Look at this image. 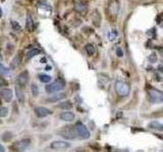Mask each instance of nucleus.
<instances>
[{
  "label": "nucleus",
  "mask_w": 163,
  "mask_h": 152,
  "mask_svg": "<svg viewBox=\"0 0 163 152\" xmlns=\"http://www.w3.org/2000/svg\"><path fill=\"white\" fill-rule=\"evenodd\" d=\"M64 87H65V82L62 79H58V80L48 84L45 89H46V91L48 93H55V92L61 91Z\"/></svg>",
  "instance_id": "nucleus-2"
},
{
  "label": "nucleus",
  "mask_w": 163,
  "mask_h": 152,
  "mask_svg": "<svg viewBox=\"0 0 163 152\" xmlns=\"http://www.w3.org/2000/svg\"><path fill=\"white\" fill-rule=\"evenodd\" d=\"M31 91H32V94H33V96H38V94H39V88H38V86L35 84V83H33L32 84V86H31Z\"/></svg>",
  "instance_id": "nucleus-24"
},
{
  "label": "nucleus",
  "mask_w": 163,
  "mask_h": 152,
  "mask_svg": "<svg viewBox=\"0 0 163 152\" xmlns=\"http://www.w3.org/2000/svg\"><path fill=\"white\" fill-rule=\"evenodd\" d=\"M39 79L41 82H44V83H49L51 81V76L49 75H46V74H40L39 75Z\"/></svg>",
  "instance_id": "nucleus-21"
},
{
  "label": "nucleus",
  "mask_w": 163,
  "mask_h": 152,
  "mask_svg": "<svg viewBox=\"0 0 163 152\" xmlns=\"http://www.w3.org/2000/svg\"><path fill=\"white\" fill-rule=\"evenodd\" d=\"M115 90L116 93L121 96V97H125L129 94V86L126 82L124 81H116L115 83Z\"/></svg>",
  "instance_id": "nucleus-3"
},
{
  "label": "nucleus",
  "mask_w": 163,
  "mask_h": 152,
  "mask_svg": "<svg viewBox=\"0 0 163 152\" xmlns=\"http://www.w3.org/2000/svg\"><path fill=\"white\" fill-rule=\"evenodd\" d=\"M75 10L79 13H86V11L88 10V3L85 0H79L75 3Z\"/></svg>",
  "instance_id": "nucleus-10"
},
{
  "label": "nucleus",
  "mask_w": 163,
  "mask_h": 152,
  "mask_svg": "<svg viewBox=\"0 0 163 152\" xmlns=\"http://www.w3.org/2000/svg\"><path fill=\"white\" fill-rule=\"evenodd\" d=\"M50 147L52 149H55V150H64V149H67L70 147V144L68 142H65V141H61V140H57V141H54L51 143Z\"/></svg>",
  "instance_id": "nucleus-9"
},
{
  "label": "nucleus",
  "mask_w": 163,
  "mask_h": 152,
  "mask_svg": "<svg viewBox=\"0 0 163 152\" xmlns=\"http://www.w3.org/2000/svg\"><path fill=\"white\" fill-rule=\"evenodd\" d=\"M27 28L30 30V32H33V29H34V20H33V17L31 16L30 13L27 16Z\"/></svg>",
  "instance_id": "nucleus-18"
},
{
  "label": "nucleus",
  "mask_w": 163,
  "mask_h": 152,
  "mask_svg": "<svg viewBox=\"0 0 163 152\" xmlns=\"http://www.w3.org/2000/svg\"><path fill=\"white\" fill-rule=\"evenodd\" d=\"M115 52H116V55H117L118 57H122V56H123V52H122L121 48H119V47H117V48H116Z\"/></svg>",
  "instance_id": "nucleus-27"
},
{
  "label": "nucleus",
  "mask_w": 163,
  "mask_h": 152,
  "mask_svg": "<svg viewBox=\"0 0 163 152\" xmlns=\"http://www.w3.org/2000/svg\"><path fill=\"white\" fill-rule=\"evenodd\" d=\"M4 85H6V81H4L2 78H0V87H2Z\"/></svg>",
  "instance_id": "nucleus-28"
},
{
  "label": "nucleus",
  "mask_w": 163,
  "mask_h": 152,
  "mask_svg": "<svg viewBox=\"0 0 163 152\" xmlns=\"http://www.w3.org/2000/svg\"><path fill=\"white\" fill-rule=\"evenodd\" d=\"M0 94H1V96L3 97V99L7 102L11 101L12 100V97H13V93H12V91L11 89L9 88H4L2 89L1 91H0Z\"/></svg>",
  "instance_id": "nucleus-13"
},
{
  "label": "nucleus",
  "mask_w": 163,
  "mask_h": 152,
  "mask_svg": "<svg viewBox=\"0 0 163 152\" xmlns=\"http://www.w3.org/2000/svg\"><path fill=\"white\" fill-rule=\"evenodd\" d=\"M75 132L76 134L80 137L81 139H88V138H90V131L88 130V128L82 123V122H78V123L75 125Z\"/></svg>",
  "instance_id": "nucleus-1"
},
{
  "label": "nucleus",
  "mask_w": 163,
  "mask_h": 152,
  "mask_svg": "<svg viewBox=\"0 0 163 152\" xmlns=\"http://www.w3.org/2000/svg\"><path fill=\"white\" fill-rule=\"evenodd\" d=\"M65 93H57V94H55V95H52V96H50L49 98H48V101H50V102H56V101H58V100H61V99H63L64 97H65Z\"/></svg>",
  "instance_id": "nucleus-17"
},
{
  "label": "nucleus",
  "mask_w": 163,
  "mask_h": 152,
  "mask_svg": "<svg viewBox=\"0 0 163 152\" xmlns=\"http://www.w3.org/2000/svg\"><path fill=\"white\" fill-rule=\"evenodd\" d=\"M9 74V71L8 69L2 64V63H0V75H8Z\"/></svg>",
  "instance_id": "nucleus-25"
},
{
  "label": "nucleus",
  "mask_w": 163,
  "mask_h": 152,
  "mask_svg": "<svg viewBox=\"0 0 163 152\" xmlns=\"http://www.w3.org/2000/svg\"><path fill=\"white\" fill-rule=\"evenodd\" d=\"M22 60H23V53L20 52V53H18L16 56H14L13 59L11 60V62H10V68L11 69H16L17 67H19L20 64L22 63Z\"/></svg>",
  "instance_id": "nucleus-12"
},
{
  "label": "nucleus",
  "mask_w": 163,
  "mask_h": 152,
  "mask_svg": "<svg viewBox=\"0 0 163 152\" xmlns=\"http://www.w3.org/2000/svg\"><path fill=\"white\" fill-rule=\"evenodd\" d=\"M60 135L66 139H70L73 140L76 139V134H75V129H72V127L67 126V127H63V129L60 131Z\"/></svg>",
  "instance_id": "nucleus-8"
},
{
  "label": "nucleus",
  "mask_w": 163,
  "mask_h": 152,
  "mask_svg": "<svg viewBox=\"0 0 163 152\" xmlns=\"http://www.w3.org/2000/svg\"><path fill=\"white\" fill-rule=\"evenodd\" d=\"M28 82H29V73L27 71L19 74L18 77L16 78V86H18L22 89L26 88V85L28 84Z\"/></svg>",
  "instance_id": "nucleus-7"
},
{
  "label": "nucleus",
  "mask_w": 163,
  "mask_h": 152,
  "mask_svg": "<svg viewBox=\"0 0 163 152\" xmlns=\"http://www.w3.org/2000/svg\"><path fill=\"white\" fill-rule=\"evenodd\" d=\"M0 152H5V148L2 144H0Z\"/></svg>",
  "instance_id": "nucleus-30"
},
{
  "label": "nucleus",
  "mask_w": 163,
  "mask_h": 152,
  "mask_svg": "<svg viewBox=\"0 0 163 152\" xmlns=\"http://www.w3.org/2000/svg\"><path fill=\"white\" fill-rule=\"evenodd\" d=\"M59 119L64 122H72L75 120V115L70 112H63L59 115Z\"/></svg>",
  "instance_id": "nucleus-14"
},
{
  "label": "nucleus",
  "mask_w": 163,
  "mask_h": 152,
  "mask_svg": "<svg viewBox=\"0 0 163 152\" xmlns=\"http://www.w3.org/2000/svg\"><path fill=\"white\" fill-rule=\"evenodd\" d=\"M8 115V109L4 108V106H0V118L6 117Z\"/></svg>",
  "instance_id": "nucleus-26"
},
{
  "label": "nucleus",
  "mask_w": 163,
  "mask_h": 152,
  "mask_svg": "<svg viewBox=\"0 0 163 152\" xmlns=\"http://www.w3.org/2000/svg\"><path fill=\"white\" fill-rule=\"evenodd\" d=\"M30 144H31V140L28 138L19 140L12 145V150L16 152H25L29 148Z\"/></svg>",
  "instance_id": "nucleus-6"
},
{
  "label": "nucleus",
  "mask_w": 163,
  "mask_h": 152,
  "mask_svg": "<svg viewBox=\"0 0 163 152\" xmlns=\"http://www.w3.org/2000/svg\"><path fill=\"white\" fill-rule=\"evenodd\" d=\"M149 128L153 129V130H158V131H162L163 130V125L158 121H153L149 124Z\"/></svg>",
  "instance_id": "nucleus-16"
},
{
  "label": "nucleus",
  "mask_w": 163,
  "mask_h": 152,
  "mask_svg": "<svg viewBox=\"0 0 163 152\" xmlns=\"http://www.w3.org/2000/svg\"><path fill=\"white\" fill-rule=\"evenodd\" d=\"M85 49H86V52H87V54H88L89 56H92V55L95 54V47H94V46H93L92 44H88V45H86Z\"/></svg>",
  "instance_id": "nucleus-20"
},
{
  "label": "nucleus",
  "mask_w": 163,
  "mask_h": 152,
  "mask_svg": "<svg viewBox=\"0 0 163 152\" xmlns=\"http://www.w3.org/2000/svg\"><path fill=\"white\" fill-rule=\"evenodd\" d=\"M107 12L108 16L111 19H115L117 17V14L119 12V3H118L117 0H111L107 7Z\"/></svg>",
  "instance_id": "nucleus-5"
},
{
  "label": "nucleus",
  "mask_w": 163,
  "mask_h": 152,
  "mask_svg": "<svg viewBox=\"0 0 163 152\" xmlns=\"http://www.w3.org/2000/svg\"><path fill=\"white\" fill-rule=\"evenodd\" d=\"M148 95H149L150 100L153 103H161L163 101V93L162 91L156 88H149L148 89Z\"/></svg>",
  "instance_id": "nucleus-4"
},
{
  "label": "nucleus",
  "mask_w": 163,
  "mask_h": 152,
  "mask_svg": "<svg viewBox=\"0 0 163 152\" xmlns=\"http://www.w3.org/2000/svg\"><path fill=\"white\" fill-rule=\"evenodd\" d=\"M12 26H13V28H17L18 27V29H21V26L18 23L16 24V21H12Z\"/></svg>",
  "instance_id": "nucleus-29"
},
{
  "label": "nucleus",
  "mask_w": 163,
  "mask_h": 152,
  "mask_svg": "<svg viewBox=\"0 0 163 152\" xmlns=\"http://www.w3.org/2000/svg\"><path fill=\"white\" fill-rule=\"evenodd\" d=\"M35 114L38 118H45L51 114V111L47 108H44V106H39V108L35 109Z\"/></svg>",
  "instance_id": "nucleus-11"
},
{
  "label": "nucleus",
  "mask_w": 163,
  "mask_h": 152,
  "mask_svg": "<svg viewBox=\"0 0 163 152\" xmlns=\"http://www.w3.org/2000/svg\"><path fill=\"white\" fill-rule=\"evenodd\" d=\"M58 108H60L62 110H69L72 108V103L69 101V100H66V101H63L61 103L58 104Z\"/></svg>",
  "instance_id": "nucleus-19"
},
{
  "label": "nucleus",
  "mask_w": 163,
  "mask_h": 152,
  "mask_svg": "<svg viewBox=\"0 0 163 152\" xmlns=\"http://www.w3.org/2000/svg\"><path fill=\"white\" fill-rule=\"evenodd\" d=\"M16 93H17V98L19 99V101L21 103H24L25 100H26V97H25V92H24V89L16 86Z\"/></svg>",
  "instance_id": "nucleus-15"
},
{
  "label": "nucleus",
  "mask_w": 163,
  "mask_h": 152,
  "mask_svg": "<svg viewBox=\"0 0 163 152\" xmlns=\"http://www.w3.org/2000/svg\"><path fill=\"white\" fill-rule=\"evenodd\" d=\"M39 54H40V51H39L38 49H33V50L29 51V52L27 53V58H28V59H31V58H33V57L39 55Z\"/></svg>",
  "instance_id": "nucleus-23"
},
{
  "label": "nucleus",
  "mask_w": 163,
  "mask_h": 152,
  "mask_svg": "<svg viewBox=\"0 0 163 152\" xmlns=\"http://www.w3.org/2000/svg\"><path fill=\"white\" fill-rule=\"evenodd\" d=\"M13 138V134L11 132H5L2 134V140L4 142H8Z\"/></svg>",
  "instance_id": "nucleus-22"
}]
</instances>
